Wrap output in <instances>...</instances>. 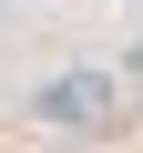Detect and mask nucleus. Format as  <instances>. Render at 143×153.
Listing matches in <instances>:
<instances>
[{
	"label": "nucleus",
	"mask_w": 143,
	"mask_h": 153,
	"mask_svg": "<svg viewBox=\"0 0 143 153\" xmlns=\"http://www.w3.org/2000/svg\"><path fill=\"white\" fill-rule=\"evenodd\" d=\"M41 123H61V133H102L112 112H123V92H112V71H51V82H41V102H31Z\"/></svg>",
	"instance_id": "nucleus-1"
},
{
	"label": "nucleus",
	"mask_w": 143,
	"mask_h": 153,
	"mask_svg": "<svg viewBox=\"0 0 143 153\" xmlns=\"http://www.w3.org/2000/svg\"><path fill=\"white\" fill-rule=\"evenodd\" d=\"M0 10H10V0H0Z\"/></svg>",
	"instance_id": "nucleus-2"
}]
</instances>
